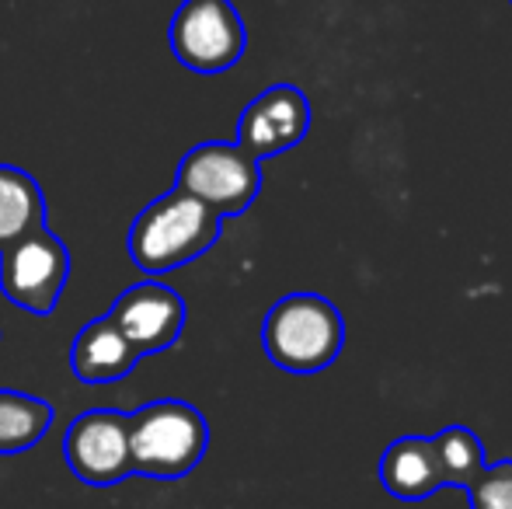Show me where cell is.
<instances>
[{
  "mask_svg": "<svg viewBox=\"0 0 512 509\" xmlns=\"http://www.w3.org/2000/svg\"><path fill=\"white\" fill-rule=\"evenodd\" d=\"M509 4H512V0H509Z\"/></svg>",
  "mask_w": 512,
  "mask_h": 509,
  "instance_id": "obj_16",
  "label": "cell"
},
{
  "mask_svg": "<svg viewBox=\"0 0 512 509\" xmlns=\"http://www.w3.org/2000/svg\"><path fill=\"white\" fill-rule=\"evenodd\" d=\"M53 426V405L35 394L0 387V457L32 450Z\"/></svg>",
  "mask_w": 512,
  "mask_h": 509,
  "instance_id": "obj_13",
  "label": "cell"
},
{
  "mask_svg": "<svg viewBox=\"0 0 512 509\" xmlns=\"http://www.w3.org/2000/svg\"><path fill=\"white\" fill-rule=\"evenodd\" d=\"M46 227V196L28 171L0 164V248Z\"/></svg>",
  "mask_w": 512,
  "mask_h": 509,
  "instance_id": "obj_12",
  "label": "cell"
},
{
  "mask_svg": "<svg viewBox=\"0 0 512 509\" xmlns=\"http://www.w3.org/2000/svg\"><path fill=\"white\" fill-rule=\"evenodd\" d=\"M171 53L192 74H223L248 49V32L230 0H182L168 25Z\"/></svg>",
  "mask_w": 512,
  "mask_h": 509,
  "instance_id": "obj_5",
  "label": "cell"
},
{
  "mask_svg": "<svg viewBox=\"0 0 512 509\" xmlns=\"http://www.w3.org/2000/svg\"><path fill=\"white\" fill-rule=\"evenodd\" d=\"M471 509H512V461L485 464L467 489Z\"/></svg>",
  "mask_w": 512,
  "mask_h": 509,
  "instance_id": "obj_15",
  "label": "cell"
},
{
  "mask_svg": "<svg viewBox=\"0 0 512 509\" xmlns=\"http://www.w3.org/2000/svg\"><path fill=\"white\" fill-rule=\"evenodd\" d=\"M380 485L401 503H422L443 489L432 436H401L380 457Z\"/></svg>",
  "mask_w": 512,
  "mask_h": 509,
  "instance_id": "obj_11",
  "label": "cell"
},
{
  "mask_svg": "<svg viewBox=\"0 0 512 509\" xmlns=\"http://www.w3.org/2000/svg\"><path fill=\"white\" fill-rule=\"evenodd\" d=\"M185 314L189 311H185L182 293L157 283V279H143V283L129 286L115 297L105 318L126 335L136 356H150L164 353L182 339Z\"/></svg>",
  "mask_w": 512,
  "mask_h": 509,
  "instance_id": "obj_8",
  "label": "cell"
},
{
  "mask_svg": "<svg viewBox=\"0 0 512 509\" xmlns=\"http://www.w3.org/2000/svg\"><path fill=\"white\" fill-rule=\"evenodd\" d=\"M436 447L439 475H443V489H471L474 478L485 471V447H481L478 433L467 426H446L432 436Z\"/></svg>",
  "mask_w": 512,
  "mask_h": 509,
  "instance_id": "obj_14",
  "label": "cell"
},
{
  "mask_svg": "<svg viewBox=\"0 0 512 509\" xmlns=\"http://www.w3.org/2000/svg\"><path fill=\"white\" fill-rule=\"evenodd\" d=\"M310 129V102L297 84H272L237 119V147L258 164L304 143Z\"/></svg>",
  "mask_w": 512,
  "mask_h": 509,
  "instance_id": "obj_9",
  "label": "cell"
},
{
  "mask_svg": "<svg viewBox=\"0 0 512 509\" xmlns=\"http://www.w3.org/2000/svg\"><path fill=\"white\" fill-rule=\"evenodd\" d=\"M262 346L286 374H321L345 346L342 311L321 293H286L265 314Z\"/></svg>",
  "mask_w": 512,
  "mask_h": 509,
  "instance_id": "obj_3",
  "label": "cell"
},
{
  "mask_svg": "<svg viewBox=\"0 0 512 509\" xmlns=\"http://www.w3.org/2000/svg\"><path fill=\"white\" fill-rule=\"evenodd\" d=\"M70 471L91 489H112L133 475L129 461V415L115 408H91L70 422L63 436Z\"/></svg>",
  "mask_w": 512,
  "mask_h": 509,
  "instance_id": "obj_7",
  "label": "cell"
},
{
  "mask_svg": "<svg viewBox=\"0 0 512 509\" xmlns=\"http://www.w3.org/2000/svg\"><path fill=\"white\" fill-rule=\"evenodd\" d=\"M136 363H140L136 349L105 314L88 321L70 346V370L81 384H115L133 374Z\"/></svg>",
  "mask_w": 512,
  "mask_h": 509,
  "instance_id": "obj_10",
  "label": "cell"
},
{
  "mask_svg": "<svg viewBox=\"0 0 512 509\" xmlns=\"http://www.w3.org/2000/svg\"><path fill=\"white\" fill-rule=\"evenodd\" d=\"M70 279V252L49 227L0 248V293L14 307L49 318Z\"/></svg>",
  "mask_w": 512,
  "mask_h": 509,
  "instance_id": "obj_6",
  "label": "cell"
},
{
  "mask_svg": "<svg viewBox=\"0 0 512 509\" xmlns=\"http://www.w3.org/2000/svg\"><path fill=\"white\" fill-rule=\"evenodd\" d=\"M220 231L223 217L206 210L189 192L171 189L136 213L126 248L136 269L147 276H161L206 255L220 241Z\"/></svg>",
  "mask_w": 512,
  "mask_h": 509,
  "instance_id": "obj_1",
  "label": "cell"
},
{
  "mask_svg": "<svg viewBox=\"0 0 512 509\" xmlns=\"http://www.w3.org/2000/svg\"><path fill=\"white\" fill-rule=\"evenodd\" d=\"M175 189L189 192L216 217H237L262 192V164L244 154L237 143L206 140L178 161Z\"/></svg>",
  "mask_w": 512,
  "mask_h": 509,
  "instance_id": "obj_4",
  "label": "cell"
},
{
  "mask_svg": "<svg viewBox=\"0 0 512 509\" xmlns=\"http://www.w3.org/2000/svg\"><path fill=\"white\" fill-rule=\"evenodd\" d=\"M209 450V422L182 398H161L129 412L133 475L175 482L199 468Z\"/></svg>",
  "mask_w": 512,
  "mask_h": 509,
  "instance_id": "obj_2",
  "label": "cell"
}]
</instances>
